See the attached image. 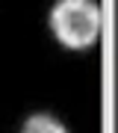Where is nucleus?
Wrapping results in <instances>:
<instances>
[{"instance_id": "f257e3e1", "label": "nucleus", "mask_w": 118, "mask_h": 133, "mask_svg": "<svg viewBox=\"0 0 118 133\" xmlns=\"http://www.w3.org/2000/svg\"><path fill=\"white\" fill-rule=\"evenodd\" d=\"M50 30L65 48H89L100 36V9L94 0H59L50 12Z\"/></svg>"}, {"instance_id": "f03ea898", "label": "nucleus", "mask_w": 118, "mask_h": 133, "mask_svg": "<svg viewBox=\"0 0 118 133\" xmlns=\"http://www.w3.org/2000/svg\"><path fill=\"white\" fill-rule=\"evenodd\" d=\"M24 133H65V127L53 115H33L24 124Z\"/></svg>"}]
</instances>
